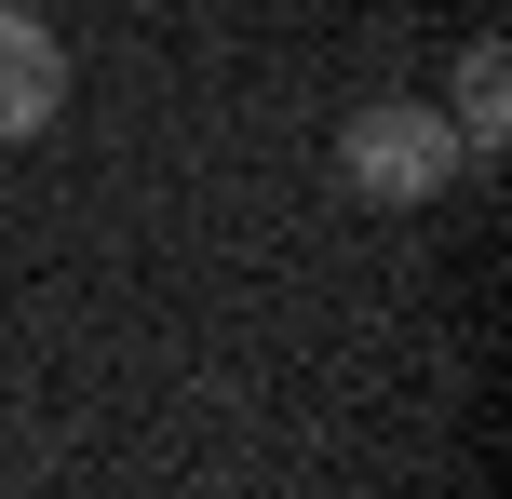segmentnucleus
Wrapping results in <instances>:
<instances>
[{
    "label": "nucleus",
    "mask_w": 512,
    "mask_h": 499,
    "mask_svg": "<svg viewBox=\"0 0 512 499\" xmlns=\"http://www.w3.org/2000/svg\"><path fill=\"white\" fill-rule=\"evenodd\" d=\"M459 122H445L432 95H364L351 122H337V176L364 189V203H432V189H459Z\"/></svg>",
    "instance_id": "1"
},
{
    "label": "nucleus",
    "mask_w": 512,
    "mask_h": 499,
    "mask_svg": "<svg viewBox=\"0 0 512 499\" xmlns=\"http://www.w3.org/2000/svg\"><path fill=\"white\" fill-rule=\"evenodd\" d=\"M54 108H68V54H54V27L27 14V0H0V149L41 135Z\"/></svg>",
    "instance_id": "2"
},
{
    "label": "nucleus",
    "mask_w": 512,
    "mask_h": 499,
    "mask_svg": "<svg viewBox=\"0 0 512 499\" xmlns=\"http://www.w3.org/2000/svg\"><path fill=\"white\" fill-rule=\"evenodd\" d=\"M499 122H512V54H499V41H472V54H459V149L486 162V149H499Z\"/></svg>",
    "instance_id": "3"
},
{
    "label": "nucleus",
    "mask_w": 512,
    "mask_h": 499,
    "mask_svg": "<svg viewBox=\"0 0 512 499\" xmlns=\"http://www.w3.org/2000/svg\"><path fill=\"white\" fill-rule=\"evenodd\" d=\"M27 14H41V0H27Z\"/></svg>",
    "instance_id": "4"
}]
</instances>
